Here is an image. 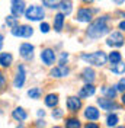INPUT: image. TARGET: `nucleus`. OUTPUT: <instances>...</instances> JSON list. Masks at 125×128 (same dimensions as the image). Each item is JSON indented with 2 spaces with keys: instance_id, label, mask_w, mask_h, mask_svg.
<instances>
[{
  "instance_id": "12",
  "label": "nucleus",
  "mask_w": 125,
  "mask_h": 128,
  "mask_svg": "<svg viewBox=\"0 0 125 128\" xmlns=\"http://www.w3.org/2000/svg\"><path fill=\"white\" fill-rule=\"evenodd\" d=\"M67 108L70 112H77L82 108V99L78 96H70L67 99Z\"/></svg>"
},
{
  "instance_id": "17",
  "label": "nucleus",
  "mask_w": 125,
  "mask_h": 128,
  "mask_svg": "<svg viewBox=\"0 0 125 128\" xmlns=\"http://www.w3.org/2000/svg\"><path fill=\"white\" fill-rule=\"evenodd\" d=\"M100 92H102V95H103V98H108V99H114L118 93L115 86H102Z\"/></svg>"
},
{
  "instance_id": "42",
  "label": "nucleus",
  "mask_w": 125,
  "mask_h": 128,
  "mask_svg": "<svg viewBox=\"0 0 125 128\" xmlns=\"http://www.w3.org/2000/svg\"><path fill=\"white\" fill-rule=\"evenodd\" d=\"M82 2H84V3H92L93 0H82Z\"/></svg>"
},
{
  "instance_id": "36",
  "label": "nucleus",
  "mask_w": 125,
  "mask_h": 128,
  "mask_svg": "<svg viewBox=\"0 0 125 128\" xmlns=\"http://www.w3.org/2000/svg\"><path fill=\"white\" fill-rule=\"evenodd\" d=\"M45 127V121H36V128H44Z\"/></svg>"
},
{
  "instance_id": "34",
  "label": "nucleus",
  "mask_w": 125,
  "mask_h": 128,
  "mask_svg": "<svg viewBox=\"0 0 125 128\" xmlns=\"http://www.w3.org/2000/svg\"><path fill=\"white\" fill-rule=\"evenodd\" d=\"M61 116H62L61 109H55V111L52 112V118H55V120H58V118H61Z\"/></svg>"
},
{
  "instance_id": "38",
  "label": "nucleus",
  "mask_w": 125,
  "mask_h": 128,
  "mask_svg": "<svg viewBox=\"0 0 125 128\" xmlns=\"http://www.w3.org/2000/svg\"><path fill=\"white\" fill-rule=\"evenodd\" d=\"M44 115H45V111H42V109L38 111V116H44Z\"/></svg>"
},
{
  "instance_id": "1",
  "label": "nucleus",
  "mask_w": 125,
  "mask_h": 128,
  "mask_svg": "<svg viewBox=\"0 0 125 128\" xmlns=\"http://www.w3.org/2000/svg\"><path fill=\"white\" fill-rule=\"evenodd\" d=\"M109 16H99L98 19H94L92 24L89 25L87 28V36L89 38H93V40H98V38H102L103 35H106L109 32Z\"/></svg>"
},
{
  "instance_id": "32",
  "label": "nucleus",
  "mask_w": 125,
  "mask_h": 128,
  "mask_svg": "<svg viewBox=\"0 0 125 128\" xmlns=\"http://www.w3.org/2000/svg\"><path fill=\"white\" fill-rule=\"evenodd\" d=\"M67 60H68V54L67 52H62L61 57H60V66H64V64L67 63Z\"/></svg>"
},
{
  "instance_id": "44",
  "label": "nucleus",
  "mask_w": 125,
  "mask_h": 128,
  "mask_svg": "<svg viewBox=\"0 0 125 128\" xmlns=\"http://www.w3.org/2000/svg\"><path fill=\"white\" fill-rule=\"evenodd\" d=\"M16 128H25L24 125H19V127H16Z\"/></svg>"
},
{
  "instance_id": "24",
  "label": "nucleus",
  "mask_w": 125,
  "mask_h": 128,
  "mask_svg": "<svg viewBox=\"0 0 125 128\" xmlns=\"http://www.w3.org/2000/svg\"><path fill=\"white\" fill-rule=\"evenodd\" d=\"M66 128H82V124L77 118L71 116V118H67L66 120Z\"/></svg>"
},
{
  "instance_id": "5",
  "label": "nucleus",
  "mask_w": 125,
  "mask_h": 128,
  "mask_svg": "<svg viewBox=\"0 0 125 128\" xmlns=\"http://www.w3.org/2000/svg\"><path fill=\"white\" fill-rule=\"evenodd\" d=\"M12 34L15 36L29 38V36H32V34H34V29H32V26H29V25H19V26H16V28L12 29Z\"/></svg>"
},
{
  "instance_id": "18",
  "label": "nucleus",
  "mask_w": 125,
  "mask_h": 128,
  "mask_svg": "<svg viewBox=\"0 0 125 128\" xmlns=\"http://www.w3.org/2000/svg\"><path fill=\"white\" fill-rule=\"evenodd\" d=\"M64 18H66V15L64 13H57V15L54 16V29L57 32H61L62 29V25H64Z\"/></svg>"
},
{
  "instance_id": "41",
  "label": "nucleus",
  "mask_w": 125,
  "mask_h": 128,
  "mask_svg": "<svg viewBox=\"0 0 125 128\" xmlns=\"http://www.w3.org/2000/svg\"><path fill=\"white\" fill-rule=\"evenodd\" d=\"M114 2H115L116 4H121V3H124V0H114Z\"/></svg>"
},
{
  "instance_id": "11",
  "label": "nucleus",
  "mask_w": 125,
  "mask_h": 128,
  "mask_svg": "<svg viewBox=\"0 0 125 128\" xmlns=\"http://www.w3.org/2000/svg\"><path fill=\"white\" fill-rule=\"evenodd\" d=\"M76 19H77L78 22H90L92 20V10L87 8H80L77 10Z\"/></svg>"
},
{
  "instance_id": "28",
  "label": "nucleus",
  "mask_w": 125,
  "mask_h": 128,
  "mask_svg": "<svg viewBox=\"0 0 125 128\" xmlns=\"http://www.w3.org/2000/svg\"><path fill=\"white\" fill-rule=\"evenodd\" d=\"M61 0H42V4L47 8H58Z\"/></svg>"
},
{
  "instance_id": "13",
  "label": "nucleus",
  "mask_w": 125,
  "mask_h": 128,
  "mask_svg": "<svg viewBox=\"0 0 125 128\" xmlns=\"http://www.w3.org/2000/svg\"><path fill=\"white\" fill-rule=\"evenodd\" d=\"M82 79L84 80V83L86 84H93L94 79H96V73H94L93 68H90V67H86L83 73H82Z\"/></svg>"
},
{
  "instance_id": "40",
  "label": "nucleus",
  "mask_w": 125,
  "mask_h": 128,
  "mask_svg": "<svg viewBox=\"0 0 125 128\" xmlns=\"http://www.w3.org/2000/svg\"><path fill=\"white\" fill-rule=\"evenodd\" d=\"M121 102H122V105L125 106V93H122V98H121Z\"/></svg>"
},
{
  "instance_id": "29",
  "label": "nucleus",
  "mask_w": 125,
  "mask_h": 128,
  "mask_svg": "<svg viewBox=\"0 0 125 128\" xmlns=\"http://www.w3.org/2000/svg\"><path fill=\"white\" fill-rule=\"evenodd\" d=\"M6 24L13 29V28H16V26H19L18 25V18H15V16H8L6 18Z\"/></svg>"
},
{
  "instance_id": "20",
  "label": "nucleus",
  "mask_w": 125,
  "mask_h": 128,
  "mask_svg": "<svg viewBox=\"0 0 125 128\" xmlns=\"http://www.w3.org/2000/svg\"><path fill=\"white\" fill-rule=\"evenodd\" d=\"M58 8L61 9V13H64L67 16V15H70L71 10H73V3H71V0H61Z\"/></svg>"
},
{
  "instance_id": "45",
  "label": "nucleus",
  "mask_w": 125,
  "mask_h": 128,
  "mask_svg": "<svg viewBox=\"0 0 125 128\" xmlns=\"http://www.w3.org/2000/svg\"><path fill=\"white\" fill-rule=\"evenodd\" d=\"M52 128H61V127H52Z\"/></svg>"
},
{
  "instance_id": "22",
  "label": "nucleus",
  "mask_w": 125,
  "mask_h": 128,
  "mask_svg": "<svg viewBox=\"0 0 125 128\" xmlns=\"http://www.w3.org/2000/svg\"><path fill=\"white\" fill-rule=\"evenodd\" d=\"M57 104H58V96L55 93H50V95L45 96V105L47 106L54 108V106H57Z\"/></svg>"
},
{
  "instance_id": "33",
  "label": "nucleus",
  "mask_w": 125,
  "mask_h": 128,
  "mask_svg": "<svg viewBox=\"0 0 125 128\" xmlns=\"http://www.w3.org/2000/svg\"><path fill=\"white\" fill-rule=\"evenodd\" d=\"M4 84H6V79H4V74H3V73L0 72V92L3 90Z\"/></svg>"
},
{
  "instance_id": "6",
  "label": "nucleus",
  "mask_w": 125,
  "mask_h": 128,
  "mask_svg": "<svg viewBox=\"0 0 125 128\" xmlns=\"http://www.w3.org/2000/svg\"><path fill=\"white\" fill-rule=\"evenodd\" d=\"M25 3L24 0H12L10 2V12H12V16L15 18H19L20 15H25Z\"/></svg>"
},
{
  "instance_id": "43",
  "label": "nucleus",
  "mask_w": 125,
  "mask_h": 128,
  "mask_svg": "<svg viewBox=\"0 0 125 128\" xmlns=\"http://www.w3.org/2000/svg\"><path fill=\"white\" fill-rule=\"evenodd\" d=\"M115 128H125L124 125H118V127H115Z\"/></svg>"
},
{
  "instance_id": "7",
  "label": "nucleus",
  "mask_w": 125,
  "mask_h": 128,
  "mask_svg": "<svg viewBox=\"0 0 125 128\" xmlns=\"http://www.w3.org/2000/svg\"><path fill=\"white\" fill-rule=\"evenodd\" d=\"M98 105L103 111H112V109H118L119 108V105L114 99H108V98H99L98 99Z\"/></svg>"
},
{
  "instance_id": "4",
  "label": "nucleus",
  "mask_w": 125,
  "mask_h": 128,
  "mask_svg": "<svg viewBox=\"0 0 125 128\" xmlns=\"http://www.w3.org/2000/svg\"><path fill=\"white\" fill-rule=\"evenodd\" d=\"M106 44H108L109 47H115V48L122 47V45L125 44L124 35H122L121 32H112L109 36H108V41H106Z\"/></svg>"
},
{
  "instance_id": "19",
  "label": "nucleus",
  "mask_w": 125,
  "mask_h": 128,
  "mask_svg": "<svg viewBox=\"0 0 125 128\" xmlns=\"http://www.w3.org/2000/svg\"><path fill=\"white\" fill-rule=\"evenodd\" d=\"M12 116H13V120L22 122L28 118V114L24 111V108H15V111L12 112Z\"/></svg>"
},
{
  "instance_id": "10",
  "label": "nucleus",
  "mask_w": 125,
  "mask_h": 128,
  "mask_svg": "<svg viewBox=\"0 0 125 128\" xmlns=\"http://www.w3.org/2000/svg\"><path fill=\"white\" fill-rule=\"evenodd\" d=\"M19 52H20V57H22V58L31 60L32 57H34V45L25 42V44H22V45L19 47Z\"/></svg>"
},
{
  "instance_id": "31",
  "label": "nucleus",
  "mask_w": 125,
  "mask_h": 128,
  "mask_svg": "<svg viewBox=\"0 0 125 128\" xmlns=\"http://www.w3.org/2000/svg\"><path fill=\"white\" fill-rule=\"evenodd\" d=\"M39 29H41V32H44V34H48L50 32V25L47 22H42L41 26H39Z\"/></svg>"
},
{
  "instance_id": "21",
  "label": "nucleus",
  "mask_w": 125,
  "mask_h": 128,
  "mask_svg": "<svg viewBox=\"0 0 125 128\" xmlns=\"http://www.w3.org/2000/svg\"><path fill=\"white\" fill-rule=\"evenodd\" d=\"M12 61H13L12 54H9V52H2L0 54V66L2 67H9L12 64Z\"/></svg>"
},
{
  "instance_id": "37",
  "label": "nucleus",
  "mask_w": 125,
  "mask_h": 128,
  "mask_svg": "<svg viewBox=\"0 0 125 128\" xmlns=\"http://www.w3.org/2000/svg\"><path fill=\"white\" fill-rule=\"evenodd\" d=\"M119 29H121V31H124V32H125V20H122V22L119 24Z\"/></svg>"
},
{
  "instance_id": "16",
  "label": "nucleus",
  "mask_w": 125,
  "mask_h": 128,
  "mask_svg": "<svg viewBox=\"0 0 125 128\" xmlns=\"http://www.w3.org/2000/svg\"><path fill=\"white\" fill-rule=\"evenodd\" d=\"M94 92H96V89H94L93 84H84L83 88L78 90V98L82 99V98H89V96H93Z\"/></svg>"
},
{
  "instance_id": "2",
  "label": "nucleus",
  "mask_w": 125,
  "mask_h": 128,
  "mask_svg": "<svg viewBox=\"0 0 125 128\" xmlns=\"http://www.w3.org/2000/svg\"><path fill=\"white\" fill-rule=\"evenodd\" d=\"M82 60L89 64L102 67L103 64H106V61H108V56L103 51H96V52H92V54H82Z\"/></svg>"
},
{
  "instance_id": "23",
  "label": "nucleus",
  "mask_w": 125,
  "mask_h": 128,
  "mask_svg": "<svg viewBox=\"0 0 125 128\" xmlns=\"http://www.w3.org/2000/svg\"><path fill=\"white\" fill-rule=\"evenodd\" d=\"M108 60L110 61V64H112V66H115V64L121 63L122 56H121V52H119V51H112V52L109 54V57H108Z\"/></svg>"
},
{
  "instance_id": "3",
  "label": "nucleus",
  "mask_w": 125,
  "mask_h": 128,
  "mask_svg": "<svg viewBox=\"0 0 125 128\" xmlns=\"http://www.w3.org/2000/svg\"><path fill=\"white\" fill-rule=\"evenodd\" d=\"M45 16V12L41 6H36V4H31L29 8L25 10V18L28 20H34V22H38V20H42V18Z\"/></svg>"
},
{
  "instance_id": "27",
  "label": "nucleus",
  "mask_w": 125,
  "mask_h": 128,
  "mask_svg": "<svg viewBox=\"0 0 125 128\" xmlns=\"http://www.w3.org/2000/svg\"><path fill=\"white\" fill-rule=\"evenodd\" d=\"M41 95H42V90L39 88H31L28 90V96H29L31 99H39Z\"/></svg>"
},
{
  "instance_id": "15",
  "label": "nucleus",
  "mask_w": 125,
  "mask_h": 128,
  "mask_svg": "<svg viewBox=\"0 0 125 128\" xmlns=\"http://www.w3.org/2000/svg\"><path fill=\"white\" fill-rule=\"evenodd\" d=\"M68 67H66V66H57L54 67L52 70H51V76L55 77V79H60V77H66V76H68Z\"/></svg>"
},
{
  "instance_id": "35",
  "label": "nucleus",
  "mask_w": 125,
  "mask_h": 128,
  "mask_svg": "<svg viewBox=\"0 0 125 128\" xmlns=\"http://www.w3.org/2000/svg\"><path fill=\"white\" fill-rule=\"evenodd\" d=\"M84 128H99V124H96V122H87Z\"/></svg>"
},
{
  "instance_id": "14",
  "label": "nucleus",
  "mask_w": 125,
  "mask_h": 128,
  "mask_svg": "<svg viewBox=\"0 0 125 128\" xmlns=\"http://www.w3.org/2000/svg\"><path fill=\"white\" fill-rule=\"evenodd\" d=\"M84 118L89 121H98L100 118V112L98 111L94 106H87L84 109Z\"/></svg>"
},
{
  "instance_id": "9",
  "label": "nucleus",
  "mask_w": 125,
  "mask_h": 128,
  "mask_svg": "<svg viewBox=\"0 0 125 128\" xmlns=\"http://www.w3.org/2000/svg\"><path fill=\"white\" fill-rule=\"evenodd\" d=\"M25 79H26L25 67L24 66H19V67H18V72H16V76H15V80H13V86H15L16 89H20L24 86Z\"/></svg>"
},
{
  "instance_id": "30",
  "label": "nucleus",
  "mask_w": 125,
  "mask_h": 128,
  "mask_svg": "<svg viewBox=\"0 0 125 128\" xmlns=\"http://www.w3.org/2000/svg\"><path fill=\"white\" fill-rule=\"evenodd\" d=\"M118 92H122V93H125V79H121L119 82H118V84L115 86Z\"/></svg>"
},
{
  "instance_id": "26",
  "label": "nucleus",
  "mask_w": 125,
  "mask_h": 128,
  "mask_svg": "<svg viewBox=\"0 0 125 128\" xmlns=\"http://www.w3.org/2000/svg\"><path fill=\"white\" fill-rule=\"evenodd\" d=\"M110 72L115 73V74H124L125 73V64L121 61V63L115 64V66H110Z\"/></svg>"
},
{
  "instance_id": "25",
  "label": "nucleus",
  "mask_w": 125,
  "mask_h": 128,
  "mask_svg": "<svg viewBox=\"0 0 125 128\" xmlns=\"http://www.w3.org/2000/svg\"><path fill=\"white\" fill-rule=\"evenodd\" d=\"M118 121H119V118H118L116 114H109L106 116V125L115 128V127H118Z\"/></svg>"
},
{
  "instance_id": "39",
  "label": "nucleus",
  "mask_w": 125,
  "mask_h": 128,
  "mask_svg": "<svg viewBox=\"0 0 125 128\" xmlns=\"http://www.w3.org/2000/svg\"><path fill=\"white\" fill-rule=\"evenodd\" d=\"M2 47H3V35L0 34V50H2Z\"/></svg>"
},
{
  "instance_id": "8",
  "label": "nucleus",
  "mask_w": 125,
  "mask_h": 128,
  "mask_svg": "<svg viewBox=\"0 0 125 128\" xmlns=\"http://www.w3.org/2000/svg\"><path fill=\"white\" fill-rule=\"evenodd\" d=\"M41 60H42V63L47 64V66H52L54 61H55L54 50H51V48H45V50H42V51H41Z\"/></svg>"
}]
</instances>
